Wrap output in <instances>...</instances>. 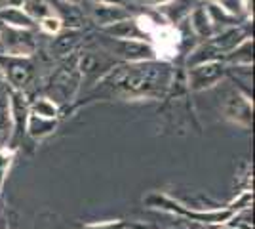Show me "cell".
I'll use <instances>...</instances> for the list:
<instances>
[{
    "label": "cell",
    "instance_id": "6da1fadb",
    "mask_svg": "<svg viewBox=\"0 0 255 229\" xmlns=\"http://www.w3.org/2000/svg\"><path fill=\"white\" fill-rule=\"evenodd\" d=\"M173 80V69L168 61L152 59L141 63H118L94 88V94L103 98L126 99H160Z\"/></svg>",
    "mask_w": 255,
    "mask_h": 229
},
{
    "label": "cell",
    "instance_id": "7a4b0ae2",
    "mask_svg": "<svg viewBox=\"0 0 255 229\" xmlns=\"http://www.w3.org/2000/svg\"><path fill=\"white\" fill-rule=\"evenodd\" d=\"M143 205L166 214H173L181 222H198V224H210V226H223L234 214L227 205L217 208H196L187 203H181L179 199L168 193H158V191L149 193L143 199Z\"/></svg>",
    "mask_w": 255,
    "mask_h": 229
},
{
    "label": "cell",
    "instance_id": "3957f363",
    "mask_svg": "<svg viewBox=\"0 0 255 229\" xmlns=\"http://www.w3.org/2000/svg\"><path fill=\"white\" fill-rule=\"evenodd\" d=\"M80 86H82V80L76 69V54H73L67 59H61L59 67L53 69L50 78L44 84V92H46V98L52 99L61 109V105H67L78 96Z\"/></svg>",
    "mask_w": 255,
    "mask_h": 229
},
{
    "label": "cell",
    "instance_id": "277c9868",
    "mask_svg": "<svg viewBox=\"0 0 255 229\" xmlns=\"http://www.w3.org/2000/svg\"><path fill=\"white\" fill-rule=\"evenodd\" d=\"M120 61H117L113 55H109L105 50L97 52V50H84L80 54H76V69L80 73L82 86L80 90H94L96 84L103 76L115 69Z\"/></svg>",
    "mask_w": 255,
    "mask_h": 229
},
{
    "label": "cell",
    "instance_id": "5b68a950",
    "mask_svg": "<svg viewBox=\"0 0 255 229\" xmlns=\"http://www.w3.org/2000/svg\"><path fill=\"white\" fill-rule=\"evenodd\" d=\"M99 46L105 50L109 55H113L117 61L122 63H141V61H152L158 59L156 52L150 42H141V40H117L101 34L99 36Z\"/></svg>",
    "mask_w": 255,
    "mask_h": 229
},
{
    "label": "cell",
    "instance_id": "8992f818",
    "mask_svg": "<svg viewBox=\"0 0 255 229\" xmlns=\"http://www.w3.org/2000/svg\"><path fill=\"white\" fill-rule=\"evenodd\" d=\"M36 54V38L32 31L13 29L0 23V55L32 57Z\"/></svg>",
    "mask_w": 255,
    "mask_h": 229
},
{
    "label": "cell",
    "instance_id": "52a82bcc",
    "mask_svg": "<svg viewBox=\"0 0 255 229\" xmlns=\"http://www.w3.org/2000/svg\"><path fill=\"white\" fill-rule=\"evenodd\" d=\"M221 113L229 122L240 128H250L254 122V101L240 88H233L225 96Z\"/></svg>",
    "mask_w": 255,
    "mask_h": 229
},
{
    "label": "cell",
    "instance_id": "ba28073f",
    "mask_svg": "<svg viewBox=\"0 0 255 229\" xmlns=\"http://www.w3.org/2000/svg\"><path fill=\"white\" fill-rule=\"evenodd\" d=\"M0 69L6 76V84L11 90L27 92L34 78V63L31 57H8L0 55Z\"/></svg>",
    "mask_w": 255,
    "mask_h": 229
},
{
    "label": "cell",
    "instance_id": "9c48e42d",
    "mask_svg": "<svg viewBox=\"0 0 255 229\" xmlns=\"http://www.w3.org/2000/svg\"><path fill=\"white\" fill-rule=\"evenodd\" d=\"M227 75V65L223 61H210L187 69V80L185 84L192 92H202L221 84V80Z\"/></svg>",
    "mask_w": 255,
    "mask_h": 229
},
{
    "label": "cell",
    "instance_id": "30bf717a",
    "mask_svg": "<svg viewBox=\"0 0 255 229\" xmlns=\"http://www.w3.org/2000/svg\"><path fill=\"white\" fill-rule=\"evenodd\" d=\"M8 113H10V124H11V142H19L25 136V128H27V119L31 113V103L27 99L25 92L19 90H11L8 92Z\"/></svg>",
    "mask_w": 255,
    "mask_h": 229
},
{
    "label": "cell",
    "instance_id": "8fae6325",
    "mask_svg": "<svg viewBox=\"0 0 255 229\" xmlns=\"http://www.w3.org/2000/svg\"><path fill=\"white\" fill-rule=\"evenodd\" d=\"M88 13L92 17V21L99 25V29H103L107 25H113L117 21L131 17V11L126 6H115V4H101V2H90Z\"/></svg>",
    "mask_w": 255,
    "mask_h": 229
},
{
    "label": "cell",
    "instance_id": "7c38bea8",
    "mask_svg": "<svg viewBox=\"0 0 255 229\" xmlns=\"http://www.w3.org/2000/svg\"><path fill=\"white\" fill-rule=\"evenodd\" d=\"M82 42V33L80 31H61L55 36H52L50 42V55L52 59H67L69 55L76 54L78 46Z\"/></svg>",
    "mask_w": 255,
    "mask_h": 229
},
{
    "label": "cell",
    "instance_id": "4fadbf2b",
    "mask_svg": "<svg viewBox=\"0 0 255 229\" xmlns=\"http://www.w3.org/2000/svg\"><path fill=\"white\" fill-rule=\"evenodd\" d=\"M101 34L117 38V40H141V42H149V38L139 29L135 17H128V19L117 21L113 23V25H107V27L101 29Z\"/></svg>",
    "mask_w": 255,
    "mask_h": 229
},
{
    "label": "cell",
    "instance_id": "5bb4252c",
    "mask_svg": "<svg viewBox=\"0 0 255 229\" xmlns=\"http://www.w3.org/2000/svg\"><path fill=\"white\" fill-rule=\"evenodd\" d=\"M248 36H250V34L246 33L242 27L233 25V27H227V29H223V31H219V33L213 34L212 38H210V44H212L213 48H217L225 57L231 50H234V48L242 42L244 38H248Z\"/></svg>",
    "mask_w": 255,
    "mask_h": 229
},
{
    "label": "cell",
    "instance_id": "9a60e30c",
    "mask_svg": "<svg viewBox=\"0 0 255 229\" xmlns=\"http://www.w3.org/2000/svg\"><path fill=\"white\" fill-rule=\"evenodd\" d=\"M187 21H189L192 33L198 38H212L215 34V27L210 19V13L206 10V6H194L192 11L189 13V17H187Z\"/></svg>",
    "mask_w": 255,
    "mask_h": 229
},
{
    "label": "cell",
    "instance_id": "2e32d148",
    "mask_svg": "<svg viewBox=\"0 0 255 229\" xmlns=\"http://www.w3.org/2000/svg\"><path fill=\"white\" fill-rule=\"evenodd\" d=\"M55 128H57V119H44V117L29 113L25 134L31 140H34V142H42L48 136H52L53 132H55Z\"/></svg>",
    "mask_w": 255,
    "mask_h": 229
},
{
    "label": "cell",
    "instance_id": "e0dca14e",
    "mask_svg": "<svg viewBox=\"0 0 255 229\" xmlns=\"http://www.w3.org/2000/svg\"><path fill=\"white\" fill-rule=\"evenodd\" d=\"M194 6H196L194 0H171L166 6H160L156 10L166 17V21L170 25H175V23L187 21V17Z\"/></svg>",
    "mask_w": 255,
    "mask_h": 229
},
{
    "label": "cell",
    "instance_id": "ac0fdd59",
    "mask_svg": "<svg viewBox=\"0 0 255 229\" xmlns=\"http://www.w3.org/2000/svg\"><path fill=\"white\" fill-rule=\"evenodd\" d=\"M223 63L225 65L229 63L233 67H252V63H254V38L252 36L244 38L234 50H231L225 55Z\"/></svg>",
    "mask_w": 255,
    "mask_h": 229
},
{
    "label": "cell",
    "instance_id": "d6986e66",
    "mask_svg": "<svg viewBox=\"0 0 255 229\" xmlns=\"http://www.w3.org/2000/svg\"><path fill=\"white\" fill-rule=\"evenodd\" d=\"M53 13L61 19V25L71 29V31H80L82 25H84V15H82V10L80 6H75V4H67V2H57V8L53 10Z\"/></svg>",
    "mask_w": 255,
    "mask_h": 229
},
{
    "label": "cell",
    "instance_id": "ffe728a7",
    "mask_svg": "<svg viewBox=\"0 0 255 229\" xmlns=\"http://www.w3.org/2000/svg\"><path fill=\"white\" fill-rule=\"evenodd\" d=\"M0 23L13 29H25V31H32L36 27V23L21 8H11V6L0 8Z\"/></svg>",
    "mask_w": 255,
    "mask_h": 229
},
{
    "label": "cell",
    "instance_id": "44dd1931",
    "mask_svg": "<svg viewBox=\"0 0 255 229\" xmlns=\"http://www.w3.org/2000/svg\"><path fill=\"white\" fill-rule=\"evenodd\" d=\"M210 61H223V54L217 48H213L210 40H206L187 55L185 63H187V69H191V67L202 65V63H210Z\"/></svg>",
    "mask_w": 255,
    "mask_h": 229
},
{
    "label": "cell",
    "instance_id": "7402d4cb",
    "mask_svg": "<svg viewBox=\"0 0 255 229\" xmlns=\"http://www.w3.org/2000/svg\"><path fill=\"white\" fill-rule=\"evenodd\" d=\"M21 10L31 17L32 21H40L48 15H53V8L48 0H25Z\"/></svg>",
    "mask_w": 255,
    "mask_h": 229
},
{
    "label": "cell",
    "instance_id": "603a6c76",
    "mask_svg": "<svg viewBox=\"0 0 255 229\" xmlns=\"http://www.w3.org/2000/svg\"><path fill=\"white\" fill-rule=\"evenodd\" d=\"M11 134V124H10V113H8V94L4 96L2 88H0V147L8 145Z\"/></svg>",
    "mask_w": 255,
    "mask_h": 229
},
{
    "label": "cell",
    "instance_id": "cb8c5ba5",
    "mask_svg": "<svg viewBox=\"0 0 255 229\" xmlns=\"http://www.w3.org/2000/svg\"><path fill=\"white\" fill-rule=\"evenodd\" d=\"M13 161H15V149L8 147V145L0 147V199H2V193H4V186H6V180L10 176Z\"/></svg>",
    "mask_w": 255,
    "mask_h": 229
},
{
    "label": "cell",
    "instance_id": "d4e9b609",
    "mask_svg": "<svg viewBox=\"0 0 255 229\" xmlns=\"http://www.w3.org/2000/svg\"><path fill=\"white\" fill-rule=\"evenodd\" d=\"M31 113L38 115V117H44V119H57L59 117V107L53 103L52 99L42 96V98L34 99L31 103Z\"/></svg>",
    "mask_w": 255,
    "mask_h": 229
},
{
    "label": "cell",
    "instance_id": "484cf974",
    "mask_svg": "<svg viewBox=\"0 0 255 229\" xmlns=\"http://www.w3.org/2000/svg\"><path fill=\"white\" fill-rule=\"evenodd\" d=\"M227 226H231L234 229H254V216H252V207L242 208L238 212H234L229 218Z\"/></svg>",
    "mask_w": 255,
    "mask_h": 229
},
{
    "label": "cell",
    "instance_id": "4316f807",
    "mask_svg": "<svg viewBox=\"0 0 255 229\" xmlns=\"http://www.w3.org/2000/svg\"><path fill=\"white\" fill-rule=\"evenodd\" d=\"M38 27H40V31L44 34H48V36H55L57 33H61L63 31V25H61V19L53 13V15H48V17H44L38 21Z\"/></svg>",
    "mask_w": 255,
    "mask_h": 229
},
{
    "label": "cell",
    "instance_id": "83f0119b",
    "mask_svg": "<svg viewBox=\"0 0 255 229\" xmlns=\"http://www.w3.org/2000/svg\"><path fill=\"white\" fill-rule=\"evenodd\" d=\"M215 4L223 11H227L231 17H234V19H238V17L244 13L242 0H215Z\"/></svg>",
    "mask_w": 255,
    "mask_h": 229
},
{
    "label": "cell",
    "instance_id": "f1b7e54d",
    "mask_svg": "<svg viewBox=\"0 0 255 229\" xmlns=\"http://www.w3.org/2000/svg\"><path fill=\"white\" fill-rule=\"evenodd\" d=\"M124 220H107V222H94L86 224L82 229H124Z\"/></svg>",
    "mask_w": 255,
    "mask_h": 229
},
{
    "label": "cell",
    "instance_id": "f546056e",
    "mask_svg": "<svg viewBox=\"0 0 255 229\" xmlns=\"http://www.w3.org/2000/svg\"><path fill=\"white\" fill-rule=\"evenodd\" d=\"M139 4H143V6H150V8H160V6H166L168 2H171V0H137Z\"/></svg>",
    "mask_w": 255,
    "mask_h": 229
},
{
    "label": "cell",
    "instance_id": "4dcf8cb0",
    "mask_svg": "<svg viewBox=\"0 0 255 229\" xmlns=\"http://www.w3.org/2000/svg\"><path fill=\"white\" fill-rule=\"evenodd\" d=\"M124 229H154L152 226H147V224H141V222H126L124 224Z\"/></svg>",
    "mask_w": 255,
    "mask_h": 229
},
{
    "label": "cell",
    "instance_id": "1f68e13d",
    "mask_svg": "<svg viewBox=\"0 0 255 229\" xmlns=\"http://www.w3.org/2000/svg\"><path fill=\"white\" fill-rule=\"evenodd\" d=\"M92 2H101V4H115V6H126L128 0H92Z\"/></svg>",
    "mask_w": 255,
    "mask_h": 229
},
{
    "label": "cell",
    "instance_id": "d6a6232c",
    "mask_svg": "<svg viewBox=\"0 0 255 229\" xmlns=\"http://www.w3.org/2000/svg\"><path fill=\"white\" fill-rule=\"evenodd\" d=\"M25 0H6V6H11V8H21Z\"/></svg>",
    "mask_w": 255,
    "mask_h": 229
},
{
    "label": "cell",
    "instance_id": "836d02e7",
    "mask_svg": "<svg viewBox=\"0 0 255 229\" xmlns=\"http://www.w3.org/2000/svg\"><path fill=\"white\" fill-rule=\"evenodd\" d=\"M61 2H67V4H75V6H80V4H84L88 0H61Z\"/></svg>",
    "mask_w": 255,
    "mask_h": 229
},
{
    "label": "cell",
    "instance_id": "e575fe53",
    "mask_svg": "<svg viewBox=\"0 0 255 229\" xmlns=\"http://www.w3.org/2000/svg\"><path fill=\"white\" fill-rule=\"evenodd\" d=\"M4 86H8V84H6V76H4L2 69H0V88H4Z\"/></svg>",
    "mask_w": 255,
    "mask_h": 229
},
{
    "label": "cell",
    "instance_id": "d590c367",
    "mask_svg": "<svg viewBox=\"0 0 255 229\" xmlns=\"http://www.w3.org/2000/svg\"><path fill=\"white\" fill-rule=\"evenodd\" d=\"M162 229H183V226L177 224V226H170V228H162Z\"/></svg>",
    "mask_w": 255,
    "mask_h": 229
},
{
    "label": "cell",
    "instance_id": "8d00e7d4",
    "mask_svg": "<svg viewBox=\"0 0 255 229\" xmlns=\"http://www.w3.org/2000/svg\"><path fill=\"white\" fill-rule=\"evenodd\" d=\"M215 229H234V228H231V226H227V224H223V226H217Z\"/></svg>",
    "mask_w": 255,
    "mask_h": 229
},
{
    "label": "cell",
    "instance_id": "74e56055",
    "mask_svg": "<svg viewBox=\"0 0 255 229\" xmlns=\"http://www.w3.org/2000/svg\"><path fill=\"white\" fill-rule=\"evenodd\" d=\"M6 6V0H0V8H4Z\"/></svg>",
    "mask_w": 255,
    "mask_h": 229
},
{
    "label": "cell",
    "instance_id": "f35d334b",
    "mask_svg": "<svg viewBox=\"0 0 255 229\" xmlns=\"http://www.w3.org/2000/svg\"><path fill=\"white\" fill-rule=\"evenodd\" d=\"M210 2H215V0H210Z\"/></svg>",
    "mask_w": 255,
    "mask_h": 229
},
{
    "label": "cell",
    "instance_id": "ab89813d",
    "mask_svg": "<svg viewBox=\"0 0 255 229\" xmlns=\"http://www.w3.org/2000/svg\"><path fill=\"white\" fill-rule=\"evenodd\" d=\"M0 229H2V228H0Z\"/></svg>",
    "mask_w": 255,
    "mask_h": 229
}]
</instances>
